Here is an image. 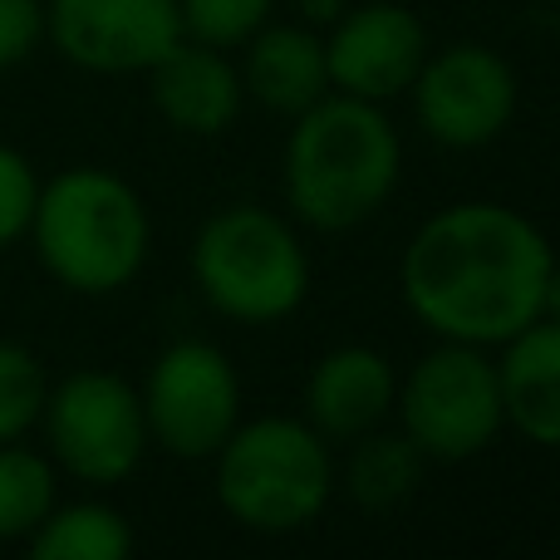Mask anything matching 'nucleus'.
<instances>
[{"mask_svg":"<svg viewBox=\"0 0 560 560\" xmlns=\"http://www.w3.org/2000/svg\"><path fill=\"white\" fill-rule=\"evenodd\" d=\"M556 246L506 202H453L398 256V295L433 339L502 349L546 315Z\"/></svg>","mask_w":560,"mask_h":560,"instance_id":"nucleus-1","label":"nucleus"},{"mask_svg":"<svg viewBox=\"0 0 560 560\" xmlns=\"http://www.w3.org/2000/svg\"><path fill=\"white\" fill-rule=\"evenodd\" d=\"M404 177V138L384 104L329 89L319 104L290 118L280 153V192L290 222L310 232H354L384 212Z\"/></svg>","mask_w":560,"mask_h":560,"instance_id":"nucleus-2","label":"nucleus"},{"mask_svg":"<svg viewBox=\"0 0 560 560\" xmlns=\"http://www.w3.org/2000/svg\"><path fill=\"white\" fill-rule=\"evenodd\" d=\"M25 242L55 285L98 300L143 276L153 252V217L128 177L79 163L39 183Z\"/></svg>","mask_w":560,"mask_h":560,"instance_id":"nucleus-3","label":"nucleus"},{"mask_svg":"<svg viewBox=\"0 0 560 560\" xmlns=\"http://www.w3.org/2000/svg\"><path fill=\"white\" fill-rule=\"evenodd\" d=\"M217 463V502L236 526L261 536H290L319 522L335 497V443L315 433L305 418L261 413L242 418Z\"/></svg>","mask_w":560,"mask_h":560,"instance_id":"nucleus-4","label":"nucleus"},{"mask_svg":"<svg viewBox=\"0 0 560 560\" xmlns=\"http://www.w3.org/2000/svg\"><path fill=\"white\" fill-rule=\"evenodd\" d=\"M187 266L207 310L236 325H280L310 295V252L295 222L256 202H232L207 217Z\"/></svg>","mask_w":560,"mask_h":560,"instance_id":"nucleus-5","label":"nucleus"},{"mask_svg":"<svg viewBox=\"0 0 560 560\" xmlns=\"http://www.w3.org/2000/svg\"><path fill=\"white\" fill-rule=\"evenodd\" d=\"M394 418L428 463H467L502 438V378L492 349L438 339L394 394Z\"/></svg>","mask_w":560,"mask_h":560,"instance_id":"nucleus-6","label":"nucleus"},{"mask_svg":"<svg viewBox=\"0 0 560 560\" xmlns=\"http://www.w3.org/2000/svg\"><path fill=\"white\" fill-rule=\"evenodd\" d=\"M39 433L49 463L94 492L128 482L153 447L143 398L114 369H74L65 378H49Z\"/></svg>","mask_w":560,"mask_h":560,"instance_id":"nucleus-7","label":"nucleus"},{"mask_svg":"<svg viewBox=\"0 0 560 560\" xmlns=\"http://www.w3.org/2000/svg\"><path fill=\"white\" fill-rule=\"evenodd\" d=\"M138 398L148 443L183 463H212V453L242 423V378L212 339H173L148 364Z\"/></svg>","mask_w":560,"mask_h":560,"instance_id":"nucleus-8","label":"nucleus"},{"mask_svg":"<svg viewBox=\"0 0 560 560\" xmlns=\"http://www.w3.org/2000/svg\"><path fill=\"white\" fill-rule=\"evenodd\" d=\"M408 94H413V118L423 138L453 153H472L512 128L522 89H516V69L497 49L457 39V45L428 49Z\"/></svg>","mask_w":560,"mask_h":560,"instance_id":"nucleus-9","label":"nucleus"},{"mask_svg":"<svg viewBox=\"0 0 560 560\" xmlns=\"http://www.w3.org/2000/svg\"><path fill=\"white\" fill-rule=\"evenodd\" d=\"M177 39V0H45V45L89 74H148Z\"/></svg>","mask_w":560,"mask_h":560,"instance_id":"nucleus-10","label":"nucleus"},{"mask_svg":"<svg viewBox=\"0 0 560 560\" xmlns=\"http://www.w3.org/2000/svg\"><path fill=\"white\" fill-rule=\"evenodd\" d=\"M428 30L398 0H364L345 5L325 25V65L335 94H354L369 104L408 94L428 59Z\"/></svg>","mask_w":560,"mask_h":560,"instance_id":"nucleus-11","label":"nucleus"},{"mask_svg":"<svg viewBox=\"0 0 560 560\" xmlns=\"http://www.w3.org/2000/svg\"><path fill=\"white\" fill-rule=\"evenodd\" d=\"M148 98L158 118L187 138H222L246 108L242 69L226 59V49L197 45V39H177L148 69Z\"/></svg>","mask_w":560,"mask_h":560,"instance_id":"nucleus-12","label":"nucleus"},{"mask_svg":"<svg viewBox=\"0 0 560 560\" xmlns=\"http://www.w3.org/2000/svg\"><path fill=\"white\" fill-rule=\"evenodd\" d=\"M398 374L384 349L335 345L315 359L305 378V423L325 443H354L359 433L394 418Z\"/></svg>","mask_w":560,"mask_h":560,"instance_id":"nucleus-13","label":"nucleus"},{"mask_svg":"<svg viewBox=\"0 0 560 560\" xmlns=\"http://www.w3.org/2000/svg\"><path fill=\"white\" fill-rule=\"evenodd\" d=\"M242 89L271 114H305L310 104L329 94V65H325V35L315 25H276L266 20L242 45Z\"/></svg>","mask_w":560,"mask_h":560,"instance_id":"nucleus-14","label":"nucleus"},{"mask_svg":"<svg viewBox=\"0 0 560 560\" xmlns=\"http://www.w3.org/2000/svg\"><path fill=\"white\" fill-rule=\"evenodd\" d=\"M497 378L506 428L532 447L560 453V325L551 315L506 339L497 354Z\"/></svg>","mask_w":560,"mask_h":560,"instance_id":"nucleus-15","label":"nucleus"},{"mask_svg":"<svg viewBox=\"0 0 560 560\" xmlns=\"http://www.w3.org/2000/svg\"><path fill=\"white\" fill-rule=\"evenodd\" d=\"M423 463L428 457L408 443L404 428H398V433H388L384 423L369 428V433H359L354 443H349V463H345L349 502L364 506V512H394L398 502H408V497L418 492Z\"/></svg>","mask_w":560,"mask_h":560,"instance_id":"nucleus-16","label":"nucleus"},{"mask_svg":"<svg viewBox=\"0 0 560 560\" xmlns=\"http://www.w3.org/2000/svg\"><path fill=\"white\" fill-rule=\"evenodd\" d=\"M35 560H124L133 551V526L114 502H55L49 516L30 536Z\"/></svg>","mask_w":560,"mask_h":560,"instance_id":"nucleus-17","label":"nucleus"},{"mask_svg":"<svg viewBox=\"0 0 560 560\" xmlns=\"http://www.w3.org/2000/svg\"><path fill=\"white\" fill-rule=\"evenodd\" d=\"M59 502V467L25 438L0 443V541H30Z\"/></svg>","mask_w":560,"mask_h":560,"instance_id":"nucleus-18","label":"nucleus"},{"mask_svg":"<svg viewBox=\"0 0 560 560\" xmlns=\"http://www.w3.org/2000/svg\"><path fill=\"white\" fill-rule=\"evenodd\" d=\"M49 394V374L39 354L20 339H0V443L30 438L39 428Z\"/></svg>","mask_w":560,"mask_h":560,"instance_id":"nucleus-19","label":"nucleus"},{"mask_svg":"<svg viewBox=\"0 0 560 560\" xmlns=\"http://www.w3.org/2000/svg\"><path fill=\"white\" fill-rule=\"evenodd\" d=\"M177 15H183V39L242 49L276 15V0H177Z\"/></svg>","mask_w":560,"mask_h":560,"instance_id":"nucleus-20","label":"nucleus"},{"mask_svg":"<svg viewBox=\"0 0 560 560\" xmlns=\"http://www.w3.org/2000/svg\"><path fill=\"white\" fill-rule=\"evenodd\" d=\"M35 197H39V173L20 148L0 143V252L25 242L30 217H35Z\"/></svg>","mask_w":560,"mask_h":560,"instance_id":"nucleus-21","label":"nucleus"},{"mask_svg":"<svg viewBox=\"0 0 560 560\" xmlns=\"http://www.w3.org/2000/svg\"><path fill=\"white\" fill-rule=\"evenodd\" d=\"M45 45V0H0V69L25 65Z\"/></svg>","mask_w":560,"mask_h":560,"instance_id":"nucleus-22","label":"nucleus"},{"mask_svg":"<svg viewBox=\"0 0 560 560\" xmlns=\"http://www.w3.org/2000/svg\"><path fill=\"white\" fill-rule=\"evenodd\" d=\"M345 5H349V0H300V10H305L310 25H329V20H335Z\"/></svg>","mask_w":560,"mask_h":560,"instance_id":"nucleus-23","label":"nucleus"},{"mask_svg":"<svg viewBox=\"0 0 560 560\" xmlns=\"http://www.w3.org/2000/svg\"><path fill=\"white\" fill-rule=\"evenodd\" d=\"M546 315L560 325V261H556V271H551V285H546Z\"/></svg>","mask_w":560,"mask_h":560,"instance_id":"nucleus-24","label":"nucleus"}]
</instances>
